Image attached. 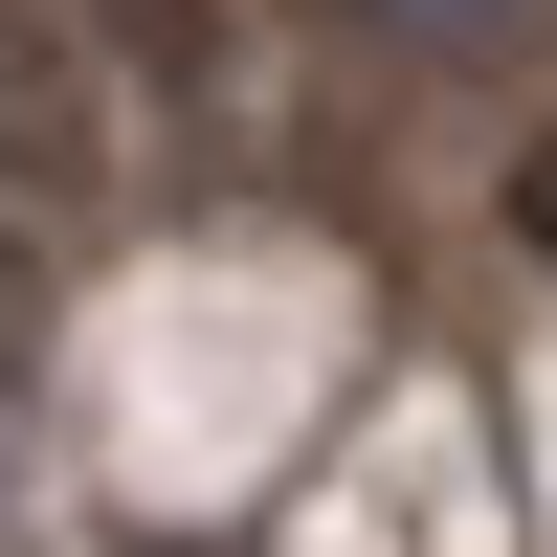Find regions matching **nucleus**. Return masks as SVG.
Masks as SVG:
<instances>
[{
  "label": "nucleus",
  "instance_id": "nucleus-2",
  "mask_svg": "<svg viewBox=\"0 0 557 557\" xmlns=\"http://www.w3.org/2000/svg\"><path fill=\"white\" fill-rule=\"evenodd\" d=\"M513 223H535V246H557V134H535V178H513Z\"/></svg>",
  "mask_w": 557,
  "mask_h": 557
},
{
  "label": "nucleus",
  "instance_id": "nucleus-1",
  "mask_svg": "<svg viewBox=\"0 0 557 557\" xmlns=\"http://www.w3.org/2000/svg\"><path fill=\"white\" fill-rule=\"evenodd\" d=\"M67 178H89V89L0 23V201H67Z\"/></svg>",
  "mask_w": 557,
  "mask_h": 557
},
{
  "label": "nucleus",
  "instance_id": "nucleus-3",
  "mask_svg": "<svg viewBox=\"0 0 557 557\" xmlns=\"http://www.w3.org/2000/svg\"><path fill=\"white\" fill-rule=\"evenodd\" d=\"M401 23H446V45H469V23H513V0H401Z\"/></svg>",
  "mask_w": 557,
  "mask_h": 557
}]
</instances>
